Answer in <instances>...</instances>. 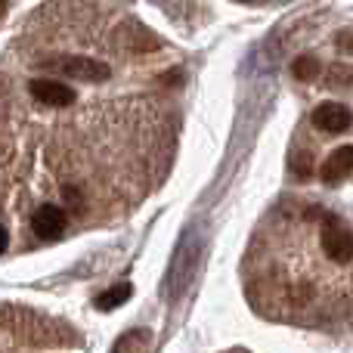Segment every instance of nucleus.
<instances>
[{"mask_svg": "<svg viewBox=\"0 0 353 353\" xmlns=\"http://www.w3.org/2000/svg\"><path fill=\"white\" fill-rule=\"evenodd\" d=\"M134 294V288L128 285V282H118V285H112V288H105L103 294H97V307L99 310H112V307H121L124 301Z\"/></svg>", "mask_w": 353, "mask_h": 353, "instance_id": "0eeeda50", "label": "nucleus"}, {"mask_svg": "<svg viewBox=\"0 0 353 353\" xmlns=\"http://www.w3.org/2000/svg\"><path fill=\"white\" fill-rule=\"evenodd\" d=\"M313 124H316L323 134H344L353 124V112L341 103H323L313 112Z\"/></svg>", "mask_w": 353, "mask_h": 353, "instance_id": "7ed1b4c3", "label": "nucleus"}, {"mask_svg": "<svg viewBox=\"0 0 353 353\" xmlns=\"http://www.w3.org/2000/svg\"><path fill=\"white\" fill-rule=\"evenodd\" d=\"M329 81H332V84H350V81H353V72H350L347 65H332Z\"/></svg>", "mask_w": 353, "mask_h": 353, "instance_id": "9d476101", "label": "nucleus"}, {"mask_svg": "<svg viewBox=\"0 0 353 353\" xmlns=\"http://www.w3.org/2000/svg\"><path fill=\"white\" fill-rule=\"evenodd\" d=\"M292 72H294V78L298 81H313L319 74V62L313 59V56H301V59H294Z\"/></svg>", "mask_w": 353, "mask_h": 353, "instance_id": "6e6552de", "label": "nucleus"}, {"mask_svg": "<svg viewBox=\"0 0 353 353\" xmlns=\"http://www.w3.org/2000/svg\"><path fill=\"white\" fill-rule=\"evenodd\" d=\"M6 245H10V232H6L3 226H0V254L6 251Z\"/></svg>", "mask_w": 353, "mask_h": 353, "instance_id": "9b49d317", "label": "nucleus"}, {"mask_svg": "<svg viewBox=\"0 0 353 353\" xmlns=\"http://www.w3.org/2000/svg\"><path fill=\"white\" fill-rule=\"evenodd\" d=\"M50 68H56L59 74L74 81H87V84H99V81H109L112 68L99 59H87V56H68L62 62H47Z\"/></svg>", "mask_w": 353, "mask_h": 353, "instance_id": "f03ea898", "label": "nucleus"}, {"mask_svg": "<svg viewBox=\"0 0 353 353\" xmlns=\"http://www.w3.org/2000/svg\"><path fill=\"white\" fill-rule=\"evenodd\" d=\"M353 174V146H341L332 152V159L323 165V180L325 183H341L344 176Z\"/></svg>", "mask_w": 353, "mask_h": 353, "instance_id": "423d86ee", "label": "nucleus"}, {"mask_svg": "<svg viewBox=\"0 0 353 353\" xmlns=\"http://www.w3.org/2000/svg\"><path fill=\"white\" fill-rule=\"evenodd\" d=\"M31 93H34L37 103L53 105V109H62V105L74 103V90L68 84H62V81H34Z\"/></svg>", "mask_w": 353, "mask_h": 353, "instance_id": "20e7f679", "label": "nucleus"}, {"mask_svg": "<svg viewBox=\"0 0 353 353\" xmlns=\"http://www.w3.org/2000/svg\"><path fill=\"white\" fill-rule=\"evenodd\" d=\"M292 171L298 174V176H310V174H313L310 155H294V159H292Z\"/></svg>", "mask_w": 353, "mask_h": 353, "instance_id": "1a4fd4ad", "label": "nucleus"}, {"mask_svg": "<svg viewBox=\"0 0 353 353\" xmlns=\"http://www.w3.org/2000/svg\"><path fill=\"white\" fill-rule=\"evenodd\" d=\"M6 6H10V0H0V19H3V12H6Z\"/></svg>", "mask_w": 353, "mask_h": 353, "instance_id": "f8f14e48", "label": "nucleus"}, {"mask_svg": "<svg viewBox=\"0 0 353 353\" xmlns=\"http://www.w3.org/2000/svg\"><path fill=\"white\" fill-rule=\"evenodd\" d=\"M31 226H34L37 236L56 239V236H62V230H65V211H62L59 205H43V208H37L34 211Z\"/></svg>", "mask_w": 353, "mask_h": 353, "instance_id": "39448f33", "label": "nucleus"}, {"mask_svg": "<svg viewBox=\"0 0 353 353\" xmlns=\"http://www.w3.org/2000/svg\"><path fill=\"white\" fill-rule=\"evenodd\" d=\"M319 220H323V251L332 261L347 263L353 257V230L329 211L319 214Z\"/></svg>", "mask_w": 353, "mask_h": 353, "instance_id": "f257e3e1", "label": "nucleus"}]
</instances>
